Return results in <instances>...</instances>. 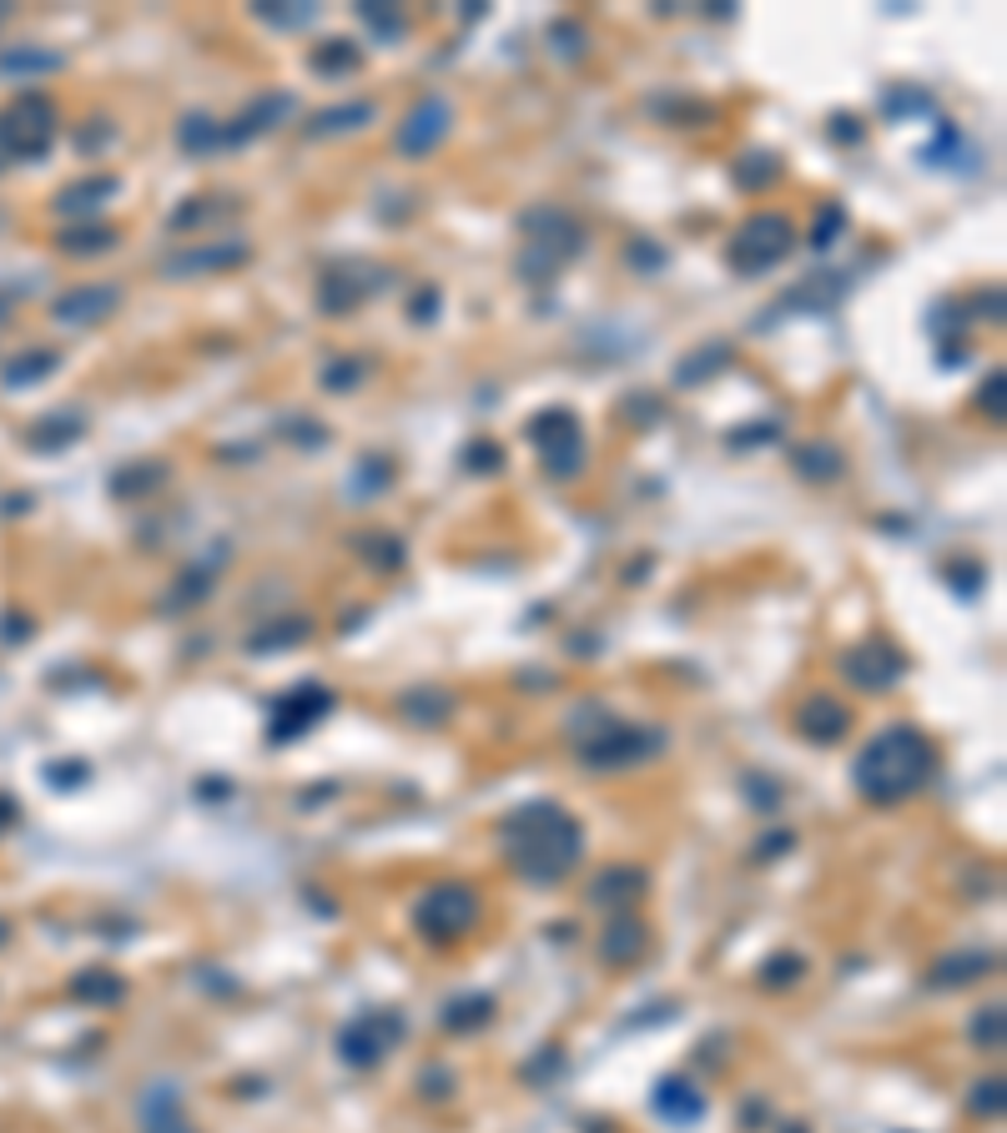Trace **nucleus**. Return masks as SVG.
<instances>
[{
  "mask_svg": "<svg viewBox=\"0 0 1007 1133\" xmlns=\"http://www.w3.org/2000/svg\"><path fill=\"white\" fill-rule=\"evenodd\" d=\"M11 162V146H5V131H0V167Z\"/></svg>",
  "mask_w": 1007,
  "mask_h": 1133,
  "instance_id": "42",
  "label": "nucleus"
},
{
  "mask_svg": "<svg viewBox=\"0 0 1007 1133\" xmlns=\"http://www.w3.org/2000/svg\"><path fill=\"white\" fill-rule=\"evenodd\" d=\"M841 222H847V212H841V207H831V217H822V222H816V237H812V248H826V242H831V237L841 232Z\"/></svg>",
  "mask_w": 1007,
  "mask_h": 1133,
  "instance_id": "38",
  "label": "nucleus"
},
{
  "mask_svg": "<svg viewBox=\"0 0 1007 1133\" xmlns=\"http://www.w3.org/2000/svg\"><path fill=\"white\" fill-rule=\"evenodd\" d=\"M791 464H796L801 479H812V484L841 479V469H847L841 449H831V443H801V449H791Z\"/></svg>",
  "mask_w": 1007,
  "mask_h": 1133,
  "instance_id": "21",
  "label": "nucleus"
},
{
  "mask_svg": "<svg viewBox=\"0 0 1007 1133\" xmlns=\"http://www.w3.org/2000/svg\"><path fill=\"white\" fill-rule=\"evenodd\" d=\"M142 1129L146 1133H192L187 1119L177 1113V1094H171L167 1083H157V1088L142 1098Z\"/></svg>",
  "mask_w": 1007,
  "mask_h": 1133,
  "instance_id": "22",
  "label": "nucleus"
},
{
  "mask_svg": "<svg viewBox=\"0 0 1007 1133\" xmlns=\"http://www.w3.org/2000/svg\"><path fill=\"white\" fill-rule=\"evenodd\" d=\"M791 248H796L791 222L776 217V212H756V217L731 237V267L735 273H746V277H760V273H771L776 262H786Z\"/></svg>",
  "mask_w": 1007,
  "mask_h": 1133,
  "instance_id": "5",
  "label": "nucleus"
},
{
  "mask_svg": "<svg viewBox=\"0 0 1007 1133\" xmlns=\"http://www.w3.org/2000/svg\"><path fill=\"white\" fill-rule=\"evenodd\" d=\"M645 952V932L640 922H615L610 938H604V963H635Z\"/></svg>",
  "mask_w": 1007,
  "mask_h": 1133,
  "instance_id": "27",
  "label": "nucleus"
},
{
  "mask_svg": "<svg viewBox=\"0 0 1007 1133\" xmlns=\"http://www.w3.org/2000/svg\"><path fill=\"white\" fill-rule=\"evenodd\" d=\"M177 142L187 146V152H223V121L212 117H187L182 131H177Z\"/></svg>",
  "mask_w": 1007,
  "mask_h": 1133,
  "instance_id": "28",
  "label": "nucleus"
},
{
  "mask_svg": "<svg viewBox=\"0 0 1007 1133\" xmlns=\"http://www.w3.org/2000/svg\"><path fill=\"white\" fill-rule=\"evenodd\" d=\"M56 127H61V117H56V106L46 102L40 92H26L21 102L11 106V111H5V121H0L11 157H21V162H40V157H46V152L56 146Z\"/></svg>",
  "mask_w": 1007,
  "mask_h": 1133,
  "instance_id": "6",
  "label": "nucleus"
},
{
  "mask_svg": "<svg viewBox=\"0 0 1007 1133\" xmlns=\"http://www.w3.org/2000/svg\"><path fill=\"white\" fill-rule=\"evenodd\" d=\"M720 363H731V343H710V348L691 353V358L681 363V373H675V383H681V389H695L700 378L720 373Z\"/></svg>",
  "mask_w": 1007,
  "mask_h": 1133,
  "instance_id": "26",
  "label": "nucleus"
},
{
  "mask_svg": "<svg viewBox=\"0 0 1007 1133\" xmlns=\"http://www.w3.org/2000/svg\"><path fill=\"white\" fill-rule=\"evenodd\" d=\"M383 484H388V464L383 458H363V469H358V499H368V494H379Z\"/></svg>",
  "mask_w": 1007,
  "mask_h": 1133,
  "instance_id": "36",
  "label": "nucleus"
},
{
  "mask_svg": "<svg viewBox=\"0 0 1007 1133\" xmlns=\"http://www.w3.org/2000/svg\"><path fill=\"white\" fill-rule=\"evenodd\" d=\"M448 127H454V106H448L444 96H423V102L404 117V127H398V152H404V157H429V152H439Z\"/></svg>",
  "mask_w": 1007,
  "mask_h": 1133,
  "instance_id": "9",
  "label": "nucleus"
},
{
  "mask_svg": "<svg viewBox=\"0 0 1007 1133\" xmlns=\"http://www.w3.org/2000/svg\"><path fill=\"white\" fill-rule=\"evenodd\" d=\"M298 111V96L292 92H267L257 96V102H248V111L232 121H223V146H248L252 136H262V131H277L283 121Z\"/></svg>",
  "mask_w": 1007,
  "mask_h": 1133,
  "instance_id": "12",
  "label": "nucleus"
},
{
  "mask_svg": "<svg viewBox=\"0 0 1007 1133\" xmlns=\"http://www.w3.org/2000/svg\"><path fill=\"white\" fill-rule=\"evenodd\" d=\"M645 886V876L635 872V867H610V872L600 876V882H595V902H620V897H635V892H640Z\"/></svg>",
  "mask_w": 1007,
  "mask_h": 1133,
  "instance_id": "29",
  "label": "nucleus"
},
{
  "mask_svg": "<svg viewBox=\"0 0 1007 1133\" xmlns=\"http://www.w3.org/2000/svg\"><path fill=\"white\" fill-rule=\"evenodd\" d=\"M56 368H61V353H56V348H31V353H21V358H11V363H5L0 383L15 393V389H31V383H40V378H51Z\"/></svg>",
  "mask_w": 1007,
  "mask_h": 1133,
  "instance_id": "20",
  "label": "nucleus"
},
{
  "mask_svg": "<svg viewBox=\"0 0 1007 1133\" xmlns=\"http://www.w3.org/2000/svg\"><path fill=\"white\" fill-rule=\"evenodd\" d=\"M585 232L575 217H564L554 207H539L524 217V248H519V277L524 283H554L560 267L579 258Z\"/></svg>",
  "mask_w": 1007,
  "mask_h": 1133,
  "instance_id": "3",
  "label": "nucleus"
},
{
  "mask_svg": "<svg viewBox=\"0 0 1007 1133\" xmlns=\"http://www.w3.org/2000/svg\"><path fill=\"white\" fill-rule=\"evenodd\" d=\"M248 262V242L227 237V242H202V248H182L161 258V277H196V273H232Z\"/></svg>",
  "mask_w": 1007,
  "mask_h": 1133,
  "instance_id": "11",
  "label": "nucleus"
},
{
  "mask_svg": "<svg viewBox=\"0 0 1007 1133\" xmlns=\"http://www.w3.org/2000/svg\"><path fill=\"white\" fill-rule=\"evenodd\" d=\"M897 670H902V660H897L887 645H862V651L847 655V676L856 680V685H866V691H882V685H891V680H897Z\"/></svg>",
  "mask_w": 1007,
  "mask_h": 1133,
  "instance_id": "17",
  "label": "nucleus"
},
{
  "mask_svg": "<svg viewBox=\"0 0 1007 1133\" xmlns=\"http://www.w3.org/2000/svg\"><path fill=\"white\" fill-rule=\"evenodd\" d=\"M121 308V287L117 283H86V287H71V293H61L51 308L56 323L65 327H96L101 318H111Z\"/></svg>",
  "mask_w": 1007,
  "mask_h": 1133,
  "instance_id": "13",
  "label": "nucleus"
},
{
  "mask_svg": "<svg viewBox=\"0 0 1007 1133\" xmlns=\"http://www.w3.org/2000/svg\"><path fill=\"white\" fill-rule=\"evenodd\" d=\"M801 730L812 736V741H837L841 730H847V705L826 701V695H816L806 711H801Z\"/></svg>",
  "mask_w": 1007,
  "mask_h": 1133,
  "instance_id": "23",
  "label": "nucleus"
},
{
  "mask_svg": "<svg viewBox=\"0 0 1007 1133\" xmlns=\"http://www.w3.org/2000/svg\"><path fill=\"white\" fill-rule=\"evenodd\" d=\"M660 736H650V730H635V726H610V730H600L595 741L585 746V761L589 766H600V771H620V766H635V761H645V755H655L660 751Z\"/></svg>",
  "mask_w": 1007,
  "mask_h": 1133,
  "instance_id": "10",
  "label": "nucleus"
},
{
  "mask_svg": "<svg viewBox=\"0 0 1007 1133\" xmlns=\"http://www.w3.org/2000/svg\"><path fill=\"white\" fill-rule=\"evenodd\" d=\"M987 967H993V957H957V963L937 967V982H972V977L987 973Z\"/></svg>",
  "mask_w": 1007,
  "mask_h": 1133,
  "instance_id": "34",
  "label": "nucleus"
},
{
  "mask_svg": "<svg viewBox=\"0 0 1007 1133\" xmlns=\"http://www.w3.org/2000/svg\"><path fill=\"white\" fill-rule=\"evenodd\" d=\"M363 283H379V273H373V267H358V262H348V267H338V273H327L323 293H317L323 313H353L358 302L368 298Z\"/></svg>",
  "mask_w": 1007,
  "mask_h": 1133,
  "instance_id": "16",
  "label": "nucleus"
},
{
  "mask_svg": "<svg viewBox=\"0 0 1007 1133\" xmlns=\"http://www.w3.org/2000/svg\"><path fill=\"white\" fill-rule=\"evenodd\" d=\"M529 443H535V454L550 479H575L585 469V429H579V418L570 408H544L529 424Z\"/></svg>",
  "mask_w": 1007,
  "mask_h": 1133,
  "instance_id": "4",
  "label": "nucleus"
},
{
  "mask_svg": "<svg viewBox=\"0 0 1007 1133\" xmlns=\"http://www.w3.org/2000/svg\"><path fill=\"white\" fill-rule=\"evenodd\" d=\"M932 741L922 736V730L912 726H887L882 736H872L866 741V751L856 755V786H862L866 801H877V807H887V801H902V796H912L916 786L932 776Z\"/></svg>",
  "mask_w": 1007,
  "mask_h": 1133,
  "instance_id": "2",
  "label": "nucleus"
},
{
  "mask_svg": "<svg viewBox=\"0 0 1007 1133\" xmlns=\"http://www.w3.org/2000/svg\"><path fill=\"white\" fill-rule=\"evenodd\" d=\"M398 1038H404V1017L398 1013H363L358 1023L343 1028L338 1053L348 1058V1063H358V1069H368V1063H379Z\"/></svg>",
  "mask_w": 1007,
  "mask_h": 1133,
  "instance_id": "8",
  "label": "nucleus"
},
{
  "mask_svg": "<svg viewBox=\"0 0 1007 1133\" xmlns=\"http://www.w3.org/2000/svg\"><path fill=\"white\" fill-rule=\"evenodd\" d=\"M76 992H92V998H106V1003H111V998H121V982H111V977H101V982H86V977H81Z\"/></svg>",
  "mask_w": 1007,
  "mask_h": 1133,
  "instance_id": "40",
  "label": "nucleus"
},
{
  "mask_svg": "<svg viewBox=\"0 0 1007 1133\" xmlns=\"http://www.w3.org/2000/svg\"><path fill=\"white\" fill-rule=\"evenodd\" d=\"M358 15H363L373 31H383L388 40H404V15L398 11H379V5H358Z\"/></svg>",
  "mask_w": 1007,
  "mask_h": 1133,
  "instance_id": "35",
  "label": "nucleus"
},
{
  "mask_svg": "<svg viewBox=\"0 0 1007 1133\" xmlns=\"http://www.w3.org/2000/svg\"><path fill=\"white\" fill-rule=\"evenodd\" d=\"M81 433H86V418H81L76 408H65V414H51V418H40V424H31L26 443L36 449V454H56V449H71Z\"/></svg>",
  "mask_w": 1007,
  "mask_h": 1133,
  "instance_id": "19",
  "label": "nucleus"
},
{
  "mask_svg": "<svg viewBox=\"0 0 1007 1133\" xmlns=\"http://www.w3.org/2000/svg\"><path fill=\"white\" fill-rule=\"evenodd\" d=\"M40 71H61V56L36 51V46H11V51H0V76H40Z\"/></svg>",
  "mask_w": 1007,
  "mask_h": 1133,
  "instance_id": "24",
  "label": "nucleus"
},
{
  "mask_svg": "<svg viewBox=\"0 0 1007 1133\" xmlns=\"http://www.w3.org/2000/svg\"><path fill=\"white\" fill-rule=\"evenodd\" d=\"M358 46L353 40H327V46H317L313 51V71H358Z\"/></svg>",
  "mask_w": 1007,
  "mask_h": 1133,
  "instance_id": "30",
  "label": "nucleus"
},
{
  "mask_svg": "<svg viewBox=\"0 0 1007 1133\" xmlns=\"http://www.w3.org/2000/svg\"><path fill=\"white\" fill-rule=\"evenodd\" d=\"M167 479V464H131V469L117 474V494H152V484Z\"/></svg>",
  "mask_w": 1007,
  "mask_h": 1133,
  "instance_id": "31",
  "label": "nucleus"
},
{
  "mask_svg": "<svg viewBox=\"0 0 1007 1133\" xmlns=\"http://www.w3.org/2000/svg\"><path fill=\"white\" fill-rule=\"evenodd\" d=\"M257 21H267V26H283V31H302V26H313L317 21V11L313 5H257Z\"/></svg>",
  "mask_w": 1007,
  "mask_h": 1133,
  "instance_id": "32",
  "label": "nucleus"
},
{
  "mask_svg": "<svg viewBox=\"0 0 1007 1133\" xmlns=\"http://www.w3.org/2000/svg\"><path fill=\"white\" fill-rule=\"evenodd\" d=\"M579 847H585L579 826L550 801L519 807L504 821V851H510L514 872L529 876V882H560L579 861Z\"/></svg>",
  "mask_w": 1007,
  "mask_h": 1133,
  "instance_id": "1",
  "label": "nucleus"
},
{
  "mask_svg": "<svg viewBox=\"0 0 1007 1133\" xmlns=\"http://www.w3.org/2000/svg\"><path fill=\"white\" fill-rule=\"evenodd\" d=\"M655 1104H660V1113H675V1119H691V1113H700V1098H695L685 1083H666Z\"/></svg>",
  "mask_w": 1007,
  "mask_h": 1133,
  "instance_id": "33",
  "label": "nucleus"
},
{
  "mask_svg": "<svg viewBox=\"0 0 1007 1133\" xmlns=\"http://www.w3.org/2000/svg\"><path fill=\"white\" fill-rule=\"evenodd\" d=\"M327 705H333V695H327L323 685H298L288 701H277V711H273V736H277V741H292V736H302V730L313 726L317 716H327Z\"/></svg>",
  "mask_w": 1007,
  "mask_h": 1133,
  "instance_id": "14",
  "label": "nucleus"
},
{
  "mask_svg": "<svg viewBox=\"0 0 1007 1133\" xmlns=\"http://www.w3.org/2000/svg\"><path fill=\"white\" fill-rule=\"evenodd\" d=\"M117 192H121L117 177H81V182H71V187H61V192H56L51 207L61 212L65 222H76V227H81V222H92L96 212H101Z\"/></svg>",
  "mask_w": 1007,
  "mask_h": 1133,
  "instance_id": "15",
  "label": "nucleus"
},
{
  "mask_svg": "<svg viewBox=\"0 0 1007 1133\" xmlns=\"http://www.w3.org/2000/svg\"><path fill=\"white\" fill-rule=\"evenodd\" d=\"M479 922V897L473 886H433L429 897L419 902V932H429L433 942H454Z\"/></svg>",
  "mask_w": 1007,
  "mask_h": 1133,
  "instance_id": "7",
  "label": "nucleus"
},
{
  "mask_svg": "<svg viewBox=\"0 0 1007 1133\" xmlns=\"http://www.w3.org/2000/svg\"><path fill=\"white\" fill-rule=\"evenodd\" d=\"M368 121H379V106L373 102H343V106H327L308 121V136L313 142H327V136H343V131H363Z\"/></svg>",
  "mask_w": 1007,
  "mask_h": 1133,
  "instance_id": "18",
  "label": "nucleus"
},
{
  "mask_svg": "<svg viewBox=\"0 0 1007 1133\" xmlns=\"http://www.w3.org/2000/svg\"><path fill=\"white\" fill-rule=\"evenodd\" d=\"M972 1038L978 1042H987V1038H1003V1017H997V1007H993V1017H978V1028H972Z\"/></svg>",
  "mask_w": 1007,
  "mask_h": 1133,
  "instance_id": "41",
  "label": "nucleus"
},
{
  "mask_svg": "<svg viewBox=\"0 0 1007 1133\" xmlns=\"http://www.w3.org/2000/svg\"><path fill=\"white\" fill-rule=\"evenodd\" d=\"M504 464V454H499L494 443H473V454H469V469H499Z\"/></svg>",
  "mask_w": 1007,
  "mask_h": 1133,
  "instance_id": "39",
  "label": "nucleus"
},
{
  "mask_svg": "<svg viewBox=\"0 0 1007 1133\" xmlns=\"http://www.w3.org/2000/svg\"><path fill=\"white\" fill-rule=\"evenodd\" d=\"M978 404L987 408L993 418L1007 414V408H1003V368H993V373H987V383H982V393H978Z\"/></svg>",
  "mask_w": 1007,
  "mask_h": 1133,
  "instance_id": "37",
  "label": "nucleus"
},
{
  "mask_svg": "<svg viewBox=\"0 0 1007 1133\" xmlns=\"http://www.w3.org/2000/svg\"><path fill=\"white\" fill-rule=\"evenodd\" d=\"M61 248L71 258H92V252H111L117 248V232L101 227V222H81V227H65L61 232Z\"/></svg>",
  "mask_w": 1007,
  "mask_h": 1133,
  "instance_id": "25",
  "label": "nucleus"
}]
</instances>
